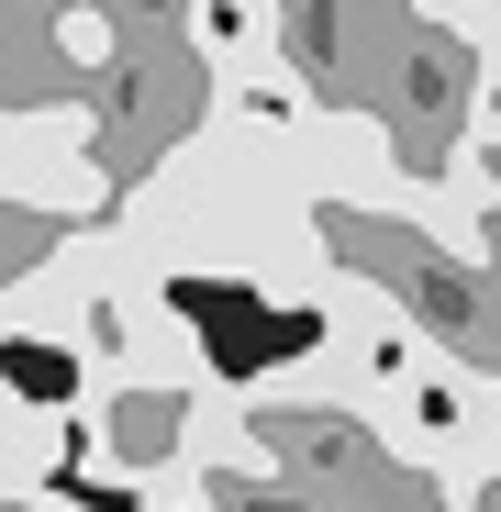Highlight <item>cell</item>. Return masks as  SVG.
<instances>
[{"instance_id": "6da1fadb", "label": "cell", "mask_w": 501, "mask_h": 512, "mask_svg": "<svg viewBox=\"0 0 501 512\" xmlns=\"http://www.w3.org/2000/svg\"><path fill=\"white\" fill-rule=\"evenodd\" d=\"M179 34H190V56L212 67V90H223V78H257V67H279V56H290V12H279V0H190Z\"/></svg>"}, {"instance_id": "7a4b0ae2", "label": "cell", "mask_w": 501, "mask_h": 512, "mask_svg": "<svg viewBox=\"0 0 501 512\" xmlns=\"http://www.w3.org/2000/svg\"><path fill=\"white\" fill-rule=\"evenodd\" d=\"M45 45H56L67 67H112V56H123V23L101 12V0H45Z\"/></svg>"}]
</instances>
